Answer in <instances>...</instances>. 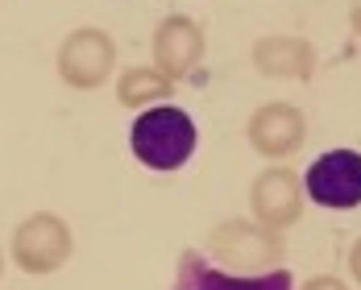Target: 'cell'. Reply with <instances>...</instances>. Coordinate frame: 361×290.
<instances>
[{"mask_svg": "<svg viewBox=\"0 0 361 290\" xmlns=\"http://www.w3.org/2000/svg\"><path fill=\"white\" fill-rule=\"evenodd\" d=\"M133 153L142 158L149 170H179L183 162L195 153V120L183 108H145L133 120V133H129Z\"/></svg>", "mask_w": 361, "mask_h": 290, "instance_id": "6da1fadb", "label": "cell"}, {"mask_svg": "<svg viewBox=\"0 0 361 290\" xmlns=\"http://www.w3.org/2000/svg\"><path fill=\"white\" fill-rule=\"evenodd\" d=\"M307 195L332 208V212H349L361 203V153L357 149H328L307 166Z\"/></svg>", "mask_w": 361, "mask_h": 290, "instance_id": "7a4b0ae2", "label": "cell"}, {"mask_svg": "<svg viewBox=\"0 0 361 290\" xmlns=\"http://www.w3.org/2000/svg\"><path fill=\"white\" fill-rule=\"evenodd\" d=\"M175 290H290V274L287 270H270L262 278H233V274L212 270L200 253H183Z\"/></svg>", "mask_w": 361, "mask_h": 290, "instance_id": "3957f363", "label": "cell"}]
</instances>
